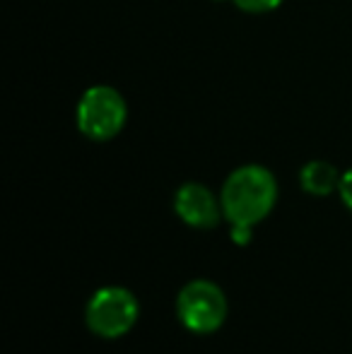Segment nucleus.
<instances>
[{
	"mask_svg": "<svg viewBox=\"0 0 352 354\" xmlns=\"http://www.w3.org/2000/svg\"><path fill=\"white\" fill-rule=\"evenodd\" d=\"M126 102L111 87H92L77 106V126L92 140H111L126 123Z\"/></svg>",
	"mask_w": 352,
	"mask_h": 354,
	"instance_id": "4",
	"label": "nucleus"
},
{
	"mask_svg": "<svg viewBox=\"0 0 352 354\" xmlns=\"http://www.w3.org/2000/svg\"><path fill=\"white\" fill-rule=\"evenodd\" d=\"M277 201V181L266 167L246 164L227 176L220 193L222 212L232 227H256Z\"/></svg>",
	"mask_w": 352,
	"mask_h": 354,
	"instance_id": "1",
	"label": "nucleus"
},
{
	"mask_svg": "<svg viewBox=\"0 0 352 354\" xmlns=\"http://www.w3.org/2000/svg\"><path fill=\"white\" fill-rule=\"evenodd\" d=\"M299 183L311 196H328V193L338 191L340 174L335 171V167L328 162H309L302 169Z\"/></svg>",
	"mask_w": 352,
	"mask_h": 354,
	"instance_id": "6",
	"label": "nucleus"
},
{
	"mask_svg": "<svg viewBox=\"0 0 352 354\" xmlns=\"http://www.w3.org/2000/svg\"><path fill=\"white\" fill-rule=\"evenodd\" d=\"M140 316L136 294L126 287H102L89 297L85 308L87 328L104 340H116L133 330Z\"/></svg>",
	"mask_w": 352,
	"mask_h": 354,
	"instance_id": "3",
	"label": "nucleus"
},
{
	"mask_svg": "<svg viewBox=\"0 0 352 354\" xmlns=\"http://www.w3.org/2000/svg\"><path fill=\"white\" fill-rule=\"evenodd\" d=\"M251 236H254V227H232V241L239 246H246Z\"/></svg>",
	"mask_w": 352,
	"mask_h": 354,
	"instance_id": "9",
	"label": "nucleus"
},
{
	"mask_svg": "<svg viewBox=\"0 0 352 354\" xmlns=\"http://www.w3.org/2000/svg\"><path fill=\"white\" fill-rule=\"evenodd\" d=\"M234 3L246 12H268V10H275L282 0H234Z\"/></svg>",
	"mask_w": 352,
	"mask_h": 354,
	"instance_id": "7",
	"label": "nucleus"
},
{
	"mask_svg": "<svg viewBox=\"0 0 352 354\" xmlns=\"http://www.w3.org/2000/svg\"><path fill=\"white\" fill-rule=\"evenodd\" d=\"M174 210L193 229H212L225 217L222 203L203 183H183L174 196Z\"/></svg>",
	"mask_w": 352,
	"mask_h": 354,
	"instance_id": "5",
	"label": "nucleus"
},
{
	"mask_svg": "<svg viewBox=\"0 0 352 354\" xmlns=\"http://www.w3.org/2000/svg\"><path fill=\"white\" fill-rule=\"evenodd\" d=\"M338 193H340V198H343L345 207H348V210L352 212V169H350V171H345L343 176H340Z\"/></svg>",
	"mask_w": 352,
	"mask_h": 354,
	"instance_id": "8",
	"label": "nucleus"
},
{
	"mask_svg": "<svg viewBox=\"0 0 352 354\" xmlns=\"http://www.w3.org/2000/svg\"><path fill=\"white\" fill-rule=\"evenodd\" d=\"M230 304L220 284L212 280H191L176 297V316L186 330L196 335H210L227 321Z\"/></svg>",
	"mask_w": 352,
	"mask_h": 354,
	"instance_id": "2",
	"label": "nucleus"
}]
</instances>
